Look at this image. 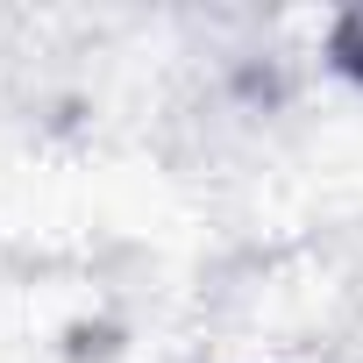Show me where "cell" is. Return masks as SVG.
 I'll return each mask as SVG.
<instances>
[{
    "mask_svg": "<svg viewBox=\"0 0 363 363\" xmlns=\"http://www.w3.org/2000/svg\"><path fill=\"white\" fill-rule=\"evenodd\" d=\"M328 43H335V65L363 79V8H349V15L335 22V36H328Z\"/></svg>",
    "mask_w": 363,
    "mask_h": 363,
    "instance_id": "1",
    "label": "cell"
}]
</instances>
